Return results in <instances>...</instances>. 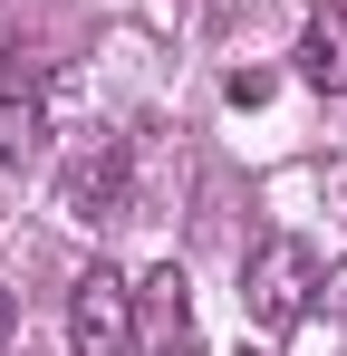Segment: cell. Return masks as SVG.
Segmentation results:
<instances>
[{"label": "cell", "mask_w": 347, "mask_h": 356, "mask_svg": "<svg viewBox=\"0 0 347 356\" xmlns=\"http://www.w3.org/2000/svg\"><path fill=\"white\" fill-rule=\"evenodd\" d=\"M241 308H251L270 337H289V327L318 308V250H309L299 232L251 241V260H241Z\"/></svg>", "instance_id": "cell-1"}, {"label": "cell", "mask_w": 347, "mask_h": 356, "mask_svg": "<svg viewBox=\"0 0 347 356\" xmlns=\"http://www.w3.org/2000/svg\"><path fill=\"white\" fill-rule=\"evenodd\" d=\"M68 347L77 356H125L135 347V280H116L107 260L77 270V289H68Z\"/></svg>", "instance_id": "cell-2"}, {"label": "cell", "mask_w": 347, "mask_h": 356, "mask_svg": "<svg viewBox=\"0 0 347 356\" xmlns=\"http://www.w3.org/2000/svg\"><path fill=\"white\" fill-rule=\"evenodd\" d=\"M58 212H68V222H116V212H125V135H97V145L58 174Z\"/></svg>", "instance_id": "cell-3"}, {"label": "cell", "mask_w": 347, "mask_h": 356, "mask_svg": "<svg viewBox=\"0 0 347 356\" xmlns=\"http://www.w3.org/2000/svg\"><path fill=\"white\" fill-rule=\"evenodd\" d=\"M135 337H145V347H193V280H183L174 260L135 280Z\"/></svg>", "instance_id": "cell-4"}, {"label": "cell", "mask_w": 347, "mask_h": 356, "mask_svg": "<svg viewBox=\"0 0 347 356\" xmlns=\"http://www.w3.org/2000/svg\"><path fill=\"white\" fill-rule=\"evenodd\" d=\"M299 77H309L318 97H347V10H338V0L299 29Z\"/></svg>", "instance_id": "cell-5"}, {"label": "cell", "mask_w": 347, "mask_h": 356, "mask_svg": "<svg viewBox=\"0 0 347 356\" xmlns=\"http://www.w3.org/2000/svg\"><path fill=\"white\" fill-rule=\"evenodd\" d=\"M49 154V106L39 87H0V164H39Z\"/></svg>", "instance_id": "cell-6"}, {"label": "cell", "mask_w": 347, "mask_h": 356, "mask_svg": "<svg viewBox=\"0 0 347 356\" xmlns=\"http://www.w3.org/2000/svg\"><path fill=\"white\" fill-rule=\"evenodd\" d=\"M318 298H328V318L347 327V260H328V270H318Z\"/></svg>", "instance_id": "cell-7"}, {"label": "cell", "mask_w": 347, "mask_h": 356, "mask_svg": "<svg viewBox=\"0 0 347 356\" xmlns=\"http://www.w3.org/2000/svg\"><path fill=\"white\" fill-rule=\"evenodd\" d=\"M10 337H20V298L0 289V347H10Z\"/></svg>", "instance_id": "cell-8"}]
</instances>
